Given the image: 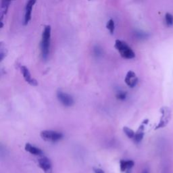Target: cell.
Segmentation results:
<instances>
[{
	"label": "cell",
	"mask_w": 173,
	"mask_h": 173,
	"mask_svg": "<svg viewBox=\"0 0 173 173\" xmlns=\"http://www.w3.org/2000/svg\"><path fill=\"white\" fill-rule=\"evenodd\" d=\"M51 27L47 25L44 27L42 32V38L41 42V50L43 58L47 59L49 52L50 39H51Z\"/></svg>",
	"instance_id": "cell-1"
},
{
	"label": "cell",
	"mask_w": 173,
	"mask_h": 173,
	"mask_svg": "<svg viewBox=\"0 0 173 173\" xmlns=\"http://www.w3.org/2000/svg\"><path fill=\"white\" fill-rule=\"evenodd\" d=\"M115 48L119 52L120 56L125 59H132L134 58L135 54L131 47H130L126 43L117 39L115 41L114 45Z\"/></svg>",
	"instance_id": "cell-2"
},
{
	"label": "cell",
	"mask_w": 173,
	"mask_h": 173,
	"mask_svg": "<svg viewBox=\"0 0 173 173\" xmlns=\"http://www.w3.org/2000/svg\"><path fill=\"white\" fill-rule=\"evenodd\" d=\"M41 137L46 141L56 142L62 139L63 135L61 133L54 131H43L41 132Z\"/></svg>",
	"instance_id": "cell-3"
},
{
	"label": "cell",
	"mask_w": 173,
	"mask_h": 173,
	"mask_svg": "<svg viewBox=\"0 0 173 173\" xmlns=\"http://www.w3.org/2000/svg\"><path fill=\"white\" fill-rule=\"evenodd\" d=\"M57 98L64 106L70 107L74 104V99L71 95L62 91H58L56 93Z\"/></svg>",
	"instance_id": "cell-4"
},
{
	"label": "cell",
	"mask_w": 173,
	"mask_h": 173,
	"mask_svg": "<svg viewBox=\"0 0 173 173\" xmlns=\"http://www.w3.org/2000/svg\"><path fill=\"white\" fill-rule=\"evenodd\" d=\"M36 3V1L35 0H29L27 2L26 6H25V12H24V24L27 25L29 23V21L31 19V13L32 9L34 4Z\"/></svg>",
	"instance_id": "cell-5"
},
{
	"label": "cell",
	"mask_w": 173,
	"mask_h": 173,
	"mask_svg": "<svg viewBox=\"0 0 173 173\" xmlns=\"http://www.w3.org/2000/svg\"><path fill=\"white\" fill-rule=\"evenodd\" d=\"M161 112L162 113V116L161 118V120L159 122L158 127L155 129H159V128H162L166 126L168 122H169L170 116V110L167 107H162L161 110Z\"/></svg>",
	"instance_id": "cell-6"
},
{
	"label": "cell",
	"mask_w": 173,
	"mask_h": 173,
	"mask_svg": "<svg viewBox=\"0 0 173 173\" xmlns=\"http://www.w3.org/2000/svg\"><path fill=\"white\" fill-rule=\"evenodd\" d=\"M124 82L129 87L133 88L136 86L138 82V78L136 74L133 71H129L127 72L126 77H125Z\"/></svg>",
	"instance_id": "cell-7"
},
{
	"label": "cell",
	"mask_w": 173,
	"mask_h": 173,
	"mask_svg": "<svg viewBox=\"0 0 173 173\" xmlns=\"http://www.w3.org/2000/svg\"><path fill=\"white\" fill-rule=\"evenodd\" d=\"M21 72L22 75H23V77L26 82H28L29 85H32V86H37L38 83H37V81L35 79L32 78L31 74L30 73V72L29 71V69L27 68L26 66H22L21 67Z\"/></svg>",
	"instance_id": "cell-8"
},
{
	"label": "cell",
	"mask_w": 173,
	"mask_h": 173,
	"mask_svg": "<svg viewBox=\"0 0 173 173\" xmlns=\"http://www.w3.org/2000/svg\"><path fill=\"white\" fill-rule=\"evenodd\" d=\"M39 166L43 170L45 173L52 172V162L47 157H43L38 160Z\"/></svg>",
	"instance_id": "cell-9"
},
{
	"label": "cell",
	"mask_w": 173,
	"mask_h": 173,
	"mask_svg": "<svg viewBox=\"0 0 173 173\" xmlns=\"http://www.w3.org/2000/svg\"><path fill=\"white\" fill-rule=\"evenodd\" d=\"M11 4L10 1H1V6H0V14H1V27H3V18L4 16L6 14L7 10L10 5Z\"/></svg>",
	"instance_id": "cell-10"
},
{
	"label": "cell",
	"mask_w": 173,
	"mask_h": 173,
	"mask_svg": "<svg viewBox=\"0 0 173 173\" xmlns=\"http://www.w3.org/2000/svg\"><path fill=\"white\" fill-rule=\"evenodd\" d=\"M24 149L27 152H28L30 154H31L32 155H41L43 154V152L41 149L34 146V145H31V144H29V143H27V144L25 145Z\"/></svg>",
	"instance_id": "cell-11"
},
{
	"label": "cell",
	"mask_w": 173,
	"mask_h": 173,
	"mask_svg": "<svg viewBox=\"0 0 173 173\" xmlns=\"http://www.w3.org/2000/svg\"><path fill=\"white\" fill-rule=\"evenodd\" d=\"M135 162L133 160H122L120 161V168L122 172L131 170L134 166Z\"/></svg>",
	"instance_id": "cell-12"
},
{
	"label": "cell",
	"mask_w": 173,
	"mask_h": 173,
	"mask_svg": "<svg viewBox=\"0 0 173 173\" xmlns=\"http://www.w3.org/2000/svg\"><path fill=\"white\" fill-rule=\"evenodd\" d=\"M144 124H142L141 126L139 127V129H138L137 131L136 132V133L135 135L134 140L136 143H139L141 141V140L143 139L144 136Z\"/></svg>",
	"instance_id": "cell-13"
},
{
	"label": "cell",
	"mask_w": 173,
	"mask_h": 173,
	"mask_svg": "<svg viewBox=\"0 0 173 173\" xmlns=\"http://www.w3.org/2000/svg\"><path fill=\"white\" fill-rule=\"evenodd\" d=\"M123 131H124V133L126 134L127 136L129 138H130V139H133V138L134 139L135 133L131 129H130V128H129V127H124L123 128Z\"/></svg>",
	"instance_id": "cell-14"
},
{
	"label": "cell",
	"mask_w": 173,
	"mask_h": 173,
	"mask_svg": "<svg viewBox=\"0 0 173 173\" xmlns=\"http://www.w3.org/2000/svg\"><path fill=\"white\" fill-rule=\"evenodd\" d=\"M106 28L109 30V31L110 32V33L113 34L115 29V24H114V21L112 19L109 20L107 22L106 24Z\"/></svg>",
	"instance_id": "cell-15"
},
{
	"label": "cell",
	"mask_w": 173,
	"mask_h": 173,
	"mask_svg": "<svg viewBox=\"0 0 173 173\" xmlns=\"http://www.w3.org/2000/svg\"><path fill=\"white\" fill-rule=\"evenodd\" d=\"M165 21L168 26H172L173 24V15L170 13H166L165 15Z\"/></svg>",
	"instance_id": "cell-16"
},
{
	"label": "cell",
	"mask_w": 173,
	"mask_h": 173,
	"mask_svg": "<svg viewBox=\"0 0 173 173\" xmlns=\"http://www.w3.org/2000/svg\"><path fill=\"white\" fill-rule=\"evenodd\" d=\"M6 50L3 47V45L1 44V46H0V59H1V61L3 60L4 58V57L6 56Z\"/></svg>",
	"instance_id": "cell-17"
},
{
	"label": "cell",
	"mask_w": 173,
	"mask_h": 173,
	"mask_svg": "<svg viewBox=\"0 0 173 173\" xmlns=\"http://www.w3.org/2000/svg\"><path fill=\"white\" fill-rule=\"evenodd\" d=\"M116 97L118 99L120 100H124L127 97V93L124 91H119L116 95Z\"/></svg>",
	"instance_id": "cell-18"
},
{
	"label": "cell",
	"mask_w": 173,
	"mask_h": 173,
	"mask_svg": "<svg viewBox=\"0 0 173 173\" xmlns=\"http://www.w3.org/2000/svg\"><path fill=\"white\" fill-rule=\"evenodd\" d=\"M93 171L95 173H105L104 170L100 169H97V168H94Z\"/></svg>",
	"instance_id": "cell-19"
},
{
	"label": "cell",
	"mask_w": 173,
	"mask_h": 173,
	"mask_svg": "<svg viewBox=\"0 0 173 173\" xmlns=\"http://www.w3.org/2000/svg\"><path fill=\"white\" fill-rule=\"evenodd\" d=\"M142 173H149V172H148V170H144V171L142 172Z\"/></svg>",
	"instance_id": "cell-20"
},
{
	"label": "cell",
	"mask_w": 173,
	"mask_h": 173,
	"mask_svg": "<svg viewBox=\"0 0 173 173\" xmlns=\"http://www.w3.org/2000/svg\"><path fill=\"white\" fill-rule=\"evenodd\" d=\"M130 170H127V173H130V172H131V171H130Z\"/></svg>",
	"instance_id": "cell-21"
}]
</instances>
